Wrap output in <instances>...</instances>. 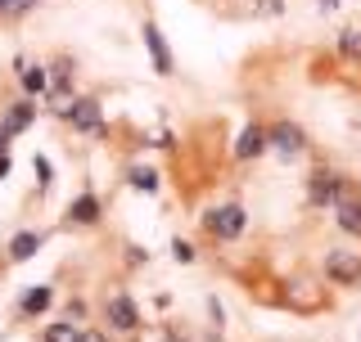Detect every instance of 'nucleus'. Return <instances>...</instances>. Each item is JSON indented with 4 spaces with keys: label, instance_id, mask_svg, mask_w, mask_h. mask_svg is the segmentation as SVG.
Listing matches in <instances>:
<instances>
[{
    "label": "nucleus",
    "instance_id": "obj_1",
    "mask_svg": "<svg viewBox=\"0 0 361 342\" xmlns=\"http://www.w3.org/2000/svg\"><path fill=\"white\" fill-rule=\"evenodd\" d=\"M203 225H208L212 239H221V243H231V239H240L248 230V216L240 203H221V208H212L208 216H203Z\"/></svg>",
    "mask_w": 361,
    "mask_h": 342
},
{
    "label": "nucleus",
    "instance_id": "obj_2",
    "mask_svg": "<svg viewBox=\"0 0 361 342\" xmlns=\"http://www.w3.org/2000/svg\"><path fill=\"white\" fill-rule=\"evenodd\" d=\"M348 194V185L334 176V171H325V167H316L312 176H307V203L312 208H334L338 198Z\"/></svg>",
    "mask_w": 361,
    "mask_h": 342
},
{
    "label": "nucleus",
    "instance_id": "obj_3",
    "mask_svg": "<svg viewBox=\"0 0 361 342\" xmlns=\"http://www.w3.org/2000/svg\"><path fill=\"white\" fill-rule=\"evenodd\" d=\"M59 118L73 122V131L86 135H104V118H99V99H73V104L59 108Z\"/></svg>",
    "mask_w": 361,
    "mask_h": 342
},
{
    "label": "nucleus",
    "instance_id": "obj_4",
    "mask_svg": "<svg viewBox=\"0 0 361 342\" xmlns=\"http://www.w3.org/2000/svg\"><path fill=\"white\" fill-rule=\"evenodd\" d=\"M267 149H276L280 158H298L307 149V135H302V127H293V122H276V127H267Z\"/></svg>",
    "mask_w": 361,
    "mask_h": 342
},
{
    "label": "nucleus",
    "instance_id": "obj_5",
    "mask_svg": "<svg viewBox=\"0 0 361 342\" xmlns=\"http://www.w3.org/2000/svg\"><path fill=\"white\" fill-rule=\"evenodd\" d=\"M104 320H109L113 334H135V329H140V311H135V302L127 293H113L104 302Z\"/></svg>",
    "mask_w": 361,
    "mask_h": 342
},
{
    "label": "nucleus",
    "instance_id": "obj_6",
    "mask_svg": "<svg viewBox=\"0 0 361 342\" xmlns=\"http://www.w3.org/2000/svg\"><path fill=\"white\" fill-rule=\"evenodd\" d=\"M325 279H334V284H357V279H361V257H357V253H343V248L325 253Z\"/></svg>",
    "mask_w": 361,
    "mask_h": 342
},
{
    "label": "nucleus",
    "instance_id": "obj_7",
    "mask_svg": "<svg viewBox=\"0 0 361 342\" xmlns=\"http://www.w3.org/2000/svg\"><path fill=\"white\" fill-rule=\"evenodd\" d=\"M45 72H50V90H45V95L54 99V108H63V104H68V86H73V59H68V54H59V59L45 68Z\"/></svg>",
    "mask_w": 361,
    "mask_h": 342
},
{
    "label": "nucleus",
    "instance_id": "obj_8",
    "mask_svg": "<svg viewBox=\"0 0 361 342\" xmlns=\"http://www.w3.org/2000/svg\"><path fill=\"white\" fill-rule=\"evenodd\" d=\"M145 50H149L158 77L172 72V54H167V41H163V32H158V23H145Z\"/></svg>",
    "mask_w": 361,
    "mask_h": 342
},
{
    "label": "nucleus",
    "instance_id": "obj_9",
    "mask_svg": "<svg viewBox=\"0 0 361 342\" xmlns=\"http://www.w3.org/2000/svg\"><path fill=\"white\" fill-rule=\"evenodd\" d=\"M231 153H235V163H248V158H262V153H267V131H262V127H244Z\"/></svg>",
    "mask_w": 361,
    "mask_h": 342
},
{
    "label": "nucleus",
    "instance_id": "obj_10",
    "mask_svg": "<svg viewBox=\"0 0 361 342\" xmlns=\"http://www.w3.org/2000/svg\"><path fill=\"white\" fill-rule=\"evenodd\" d=\"M334 221L343 234H361V198H353V194H343V198L334 203Z\"/></svg>",
    "mask_w": 361,
    "mask_h": 342
},
{
    "label": "nucleus",
    "instance_id": "obj_11",
    "mask_svg": "<svg viewBox=\"0 0 361 342\" xmlns=\"http://www.w3.org/2000/svg\"><path fill=\"white\" fill-rule=\"evenodd\" d=\"M41 243H45L41 230H18L14 239H9V261H32L41 253Z\"/></svg>",
    "mask_w": 361,
    "mask_h": 342
},
{
    "label": "nucleus",
    "instance_id": "obj_12",
    "mask_svg": "<svg viewBox=\"0 0 361 342\" xmlns=\"http://www.w3.org/2000/svg\"><path fill=\"white\" fill-rule=\"evenodd\" d=\"M32 122H37V104H27V99H23V104H14L5 113V122H0V131L9 135V140H14V135H23L32 127Z\"/></svg>",
    "mask_w": 361,
    "mask_h": 342
},
{
    "label": "nucleus",
    "instance_id": "obj_13",
    "mask_svg": "<svg viewBox=\"0 0 361 342\" xmlns=\"http://www.w3.org/2000/svg\"><path fill=\"white\" fill-rule=\"evenodd\" d=\"M68 221H73V225H95L99 221V198H95V194L73 198V203H68Z\"/></svg>",
    "mask_w": 361,
    "mask_h": 342
},
{
    "label": "nucleus",
    "instance_id": "obj_14",
    "mask_svg": "<svg viewBox=\"0 0 361 342\" xmlns=\"http://www.w3.org/2000/svg\"><path fill=\"white\" fill-rule=\"evenodd\" d=\"M18 68H23V90H27V95H45V90H50V72H45L41 63L37 68L18 63Z\"/></svg>",
    "mask_w": 361,
    "mask_h": 342
},
{
    "label": "nucleus",
    "instance_id": "obj_15",
    "mask_svg": "<svg viewBox=\"0 0 361 342\" xmlns=\"http://www.w3.org/2000/svg\"><path fill=\"white\" fill-rule=\"evenodd\" d=\"M127 180H131V189H140V194H158V171L154 167H131Z\"/></svg>",
    "mask_w": 361,
    "mask_h": 342
},
{
    "label": "nucleus",
    "instance_id": "obj_16",
    "mask_svg": "<svg viewBox=\"0 0 361 342\" xmlns=\"http://www.w3.org/2000/svg\"><path fill=\"white\" fill-rule=\"evenodd\" d=\"M77 334L82 329H73V320H59V324H45L41 342H77Z\"/></svg>",
    "mask_w": 361,
    "mask_h": 342
},
{
    "label": "nucleus",
    "instance_id": "obj_17",
    "mask_svg": "<svg viewBox=\"0 0 361 342\" xmlns=\"http://www.w3.org/2000/svg\"><path fill=\"white\" fill-rule=\"evenodd\" d=\"M50 306V289H27L23 293V315H41Z\"/></svg>",
    "mask_w": 361,
    "mask_h": 342
},
{
    "label": "nucleus",
    "instance_id": "obj_18",
    "mask_svg": "<svg viewBox=\"0 0 361 342\" xmlns=\"http://www.w3.org/2000/svg\"><path fill=\"white\" fill-rule=\"evenodd\" d=\"M338 54L343 59H361V32H343L338 37Z\"/></svg>",
    "mask_w": 361,
    "mask_h": 342
},
{
    "label": "nucleus",
    "instance_id": "obj_19",
    "mask_svg": "<svg viewBox=\"0 0 361 342\" xmlns=\"http://www.w3.org/2000/svg\"><path fill=\"white\" fill-rule=\"evenodd\" d=\"M253 14L257 18H276V14H285V0H253Z\"/></svg>",
    "mask_w": 361,
    "mask_h": 342
},
{
    "label": "nucleus",
    "instance_id": "obj_20",
    "mask_svg": "<svg viewBox=\"0 0 361 342\" xmlns=\"http://www.w3.org/2000/svg\"><path fill=\"white\" fill-rule=\"evenodd\" d=\"M172 257L176 261H195V248H190L185 239H172Z\"/></svg>",
    "mask_w": 361,
    "mask_h": 342
},
{
    "label": "nucleus",
    "instance_id": "obj_21",
    "mask_svg": "<svg viewBox=\"0 0 361 342\" xmlns=\"http://www.w3.org/2000/svg\"><path fill=\"white\" fill-rule=\"evenodd\" d=\"M32 9H37V0H9V18H23Z\"/></svg>",
    "mask_w": 361,
    "mask_h": 342
},
{
    "label": "nucleus",
    "instance_id": "obj_22",
    "mask_svg": "<svg viewBox=\"0 0 361 342\" xmlns=\"http://www.w3.org/2000/svg\"><path fill=\"white\" fill-rule=\"evenodd\" d=\"M77 342H109V334H104V329H82Z\"/></svg>",
    "mask_w": 361,
    "mask_h": 342
},
{
    "label": "nucleus",
    "instance_id": "obj_23",
    "mask_svg": "<svg viewBox=\"0 0 361 342\" xmlns=\"http://www.w3.org/2000/svg\"><path fill=\"white\" fill-rule=\"evenodd\" d=\"M37 176L45 180V185H50V176H54V171H50V163H45V158H37Z\"/></svg>",
    "mask_w": 361,
    "mask_h": 342
},
{
    "label": "nucleus",
    "instance_id": "obj_24",
    "mask_svg": "<svg viewBox=\"0 0 361 342\" xmlns=\"http://www.w3.org/2000/svg\"><path fill=\"white\" fill-rule=\"evenodd\" d=\"M145 342H185V338H172V334H167V338H149V334H145Z\"/></svg>",
    "mask_w": 361,
    "mask_h": 342
},
{
    "label": "nucleus",
    "instance_id": "obj_25",
    "mask_svg": "<svg viewBox=\"0 0 361 342\" xmlns=\"http://www.w3.org/2000/svg\"><path fill=\"white\" fill-rule=\"evenodd\" d=\"M5 153H9V135L0 131V158H5Z\"/></svg>",
    "mask_w": 361,
    "mask_h": 342
},
{
    "label": "nucleus",
    "instance_id": "obj_26",
    "mask_svg": "<svg viewBox=\"0 0 361 342\" xmlns=\"http://www.w3.org/2000/svg\"><path fill=\"white\" fill-rule=\"evenodd\" d=\"M5 176H9V153L0 158V180H5Z\"/></svg>",
    "mask_w": 361,
    "mask_h": 342
},
{
    "label": "nucleus",
    "instance_id": "obj_27",
    "mask_svg": "<svg viewBox=\"0 0 361 342\" xmlns=\"http://www.w3.org/2000/svg\"><path fill=\"white\" fill-rule=\"evenodd\" d=\"M0 18H9V0H0Z\"/></svg>",
    "mask_w": 361,
    "mask_h": 342
},
{
    "label": "nucleus",
    "instance_id": "obj_28",
    "mask_svg": "<svg viewBox=\"0 0 361 342\" xmlns=\"http://www.w3.org/2000/svg\"><path fill=\"white\" fill-rule=\"evenodd\" d=\"M338 5V0H321V9H334Z\"/></svg>",
    "mask_w": 361,
    "mask_h": 342
}]
</instances>
